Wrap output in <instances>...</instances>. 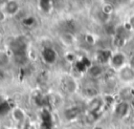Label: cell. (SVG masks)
Listing matches in <instances>:
<instances>
[{
  "label": "cell",
  "instance_id": "cell-4",
  "mask_svg": "<svg viewBox=\"0 0 134 129\" xmlns=\"http://www.w3.org/2000/svg\"><path fill=\"white\" fill-rule=\"evenodd\" d=\"M105 71H106V67L104 66V64L98 63V62L97 63H92L86 69L87 76L91 79H98V78L103 77L105 74Z\"/></svg>",
  "mask_w": 134,
  "mask_h": 129
},
{
  "label": "cell",
  "instance_id": "cell-12",
  "mask_svg": "<svg viewBox=\"0 0 134 129\" xmlns=\"http://www.w3.org/2000/svg\"><path fill=\"white\" fill-rule=\"evenodd\" d=\"M83 93L88 98V99H91V98H94L96 95H98V92H97V89L92 87V86H88V87H85L83 89Z\"/></svg>",
  "mask_w": 134,
  "mask_h": 129
},
{
  "label": "cell",
  "instance_id": "cell-14",
  "mask_svg": "<svg viewBox=\"0 0 134 129\" xmlns=\"http://www.w3.org/2000/svg\"><path fill=\"white\" fill-rule=\"evenodd\" d=\"M105 29H106L107 35L110 37H114L116 35V25H113V24H110L109 22H107L105 24Z\"/></svg>",
  "mask_w": 134,
  "mask_h": 129
},
{
  "label": "cell",
  "instance_id": "cell-1",
  "mask_svg": "<svg viewBox=\"0 0 134 129\" xmlns=\"http://www.w3.org/2000/svg\"><path fill=\"white\" fill-rule=\"evenodd\" d=\"M128 63V59L126 57V55L119 50H115L114 52H112L110 55V58H109V66L113 67L114 69L118 70L119 68H121L124 65H126Z\"/></svg>",
  "mask_w": 134,
  "mask_h": 129
},
{
  "label": "cell",
  "instance_id": "cell-6",
  "mask_svg": "<svg viewBox=\"0 0 134 129\" xmlns=\"http://www.w3.org/2000/svg\"><path fill=\"white\" fill-rule=\"evenodd\" d=\"M64 89L69 94H74L79 91L80 85L75 78L73 77H66L64 80Z\"/></svg>",
  "mask_w": 134,
  "mask_h": 129
},
{
  "label": "cell",
  "instance_id": "cell-10",
  "mask_svg": "<svg viewBox=\"0 0 134 129\" xmlns=\"http://www.w3.org/2000/svg\"><path fill=\"white\" fill-rule=\"evenodd\" d=\"M127 42V39L118 36V35H115L114 37H112V45L113 47H115L116 49H119V48H122L125 46Z\"/></svg>",
  "mask_w": 134,
  "mask_h": 129
},
{
  "label": "cell",
  "instance_id": "cell-19",
  "mask_svg": "<svg viewBox=\"0 0 134 129\" xmlns=\"http://www.w3.org/2000/svg\"><path fill=\"white\" fill-rule=\"evenodd\" d=\"M0 41H1V37H0Z\"/></svg>",
  "mask_w": 134,
  "mask_h": 129
},
{
  "label": "cell",
  "instance_id": "cell-8",
  "mask_svg": "<svg viewBox=\"0 0 134 129\" xmlns=\"http://www.w3.org/2000/svg\"><path fill=\"white\" fill-rule=\"evenodd\" d=\"M130 107L131 105L126 102V101H121L120 103H118L115 107V114L119 117H124L126 116L128 113H129V110H130Z\"/></svg>",
  "mask_w": 134,
  "mask_h": 129
},
{
  "label": "cell",
  "instance_id": "cell-2",
  "mask_svg": "<svg viewBox=\"0 0 134 129\" xmlns=\"http://www.w3.org/2000/svg\"><path fill=\"white\" fill-rule=\"evenodd\" d=\"M117 78L121 83L130 84L134 82V69L127 63L117 70Z\"/></svg>",
  "mask_w": 134,
  "mask_h": 129
},
{
  "label": "cell",
  "instance_id": "cell-9",
  "mask_svg": "<svg viewBox=\"0 0 134 129\" xmlns=\"http://www.w3.org/2000/svg\"><path fill=\"white\" fill-rule=\"evenodd\" d=\"M10 55L6 52L5 50L0 49V69H4L9 66L10 64Z\"/></svg>",
  "mask_w": 134,
  "mask_h": 129
},
{
  "label": "cell",
  "instance_id": "cell-17",
  "mask_svg": "<svg viewBox=\"0 0 134 129\" xmlns=\"http://www.w3.org/2000/svg\"><path fill=\"white\" fill-rule=\"evenodd\" d=\"M128 64L134 69V53L133 55H131L129 58H128Z\"/></svg>",
  "mask_w": 134,
  "mask_h": 129
},
{
  "label": "cell",
  "instance_id": "cell-18",
  "mask_svg": "<svg viewBox=\"0 0 134 129\" xmlns=\"http://www.w3.org/2000/svg\"><path fill=\"white\" fill-rule=\"evenodd\" d=\"M128 22H129V24L131 25V27H132V29L134 30V15H132L130 18H129V20H128Z\"/></svg>",
  "mask_w": 134,
  "mask_h": 129
},
{
  "label": "cell",
  "instance_id": "cell-5",
  "mask_svg": "<svg viewBox=\"0 0 134 129\" xmlns=\"http://www.w3.org/2000/svg\"><path fill=\"white\" fill-rule=\"evenodd\" d=\"M59 41L66 47H71V46H74L77 42V39H76V36L70 31V30H65V31H62L60 33L59 35Z\"/></svg>",
  "mask_w": 134,
  "mask_h": 129
},
{
  "label": "cell",
  "instance_id": "cell-7",
  "mask_svg": "<svg viewBox=\"0 0 134 129\" xmlns=\"http://www.w3.org/2000/svg\"><path fill=\"white\" fill-rule=\"evenodd\" d=\"M103 105V100L99 95H96L94 98L89 99L88 104H87V108L89 110V112H96Z\"/></svg>",
  "mask_w": 134,
  "mask_h": 129
},
{
  "label": "cell",
  "instance_id": "cell-20",
  "mask_svg": "<svg viewBox=\"0 0 134 129\" xmlns=\"http://www.w3.org/2000/svg\"><path fill=\"white\" fill-rule=\"evenodd\" d=\"M19 1H20V0H19Z\"/></svg>",
  "mask_w": 134,
  "mask_h": 129
},
{
  "label": "cell",
  "instance_id": "cell-15",
  "mask_svg": "<svg viewBox=\"0 0 134 129\" xmlns=\"http://www.w3.org/2000/svg\"><path fill=\"white\" fill-rule=\"evenodd\" d=\"M84 39H85V42L88 45H94L96 43V39H95V37L92 34H86Z\"/></svg>",
  "mask_w": 134,
  "mask_h": 129
},
{
  "label": "cell",
  "instance_id": "cell-11",
  "mask_svg": "<svg viewBox=\"0 0 134 129\" xmlns=\"http://www.w3.org/2000/svg\"><path fill=\"white\" fill-rule=\"evenodd\" d=\"M13 117H14V120L16 122L21 123V122H23L25 120V113L21 108L17 107V108H15L13 110Z\"/></svg>",
  "mask_w": 134,
  "mask_h": 129
},
{
  "label": "cell",
  "instance_id": "cell-3",
  "mask_svg": "<svg viewBox=\"0 0 134 129\" xmlns=\"http://www.w3.org/2000/svg\"><path fill=\"white\" fill-rule=\"evenodd\" d=\"M8 17H15L19 14L21 6L19 0H5L1 6Z\"/></svg>",
  "mask_w": 134,
  "mask_h": 129
},
{
  "label": "cell",
  "instance_id": "cell-13",
  "mask_svg": "<svg viewBox=\"0 0 134 129\" xmlns=\"http://www.w3.org/2000/svg\"><path fill=\"white\" fill-rule=\"evenodd\" d=\"M100 12H102L103 14H105L106 16H110V15L113 14V12H114V6H113V4H111V3H109V2L104 3V4L102 5Z\"/></svg>",
  "mask_w": 134,
  "mask_h": 129
},
{
  "label": "cell",
  "instance_id": "cell-16",
  "mask_svg": "<svg viewBox=\"0 0 134 129\" xmlns=\"http://www.w3.org/2000/svg\"><path fill=\"white\" fill-rule=\"evenodd\" d=\"M7 18H8V16L6 15V13L3 10L2 7H0V24L1 23H4L7 20Z\"/></svg>",
  "mask_w": 134,
  "mask_h": 129
}]
</instances>
